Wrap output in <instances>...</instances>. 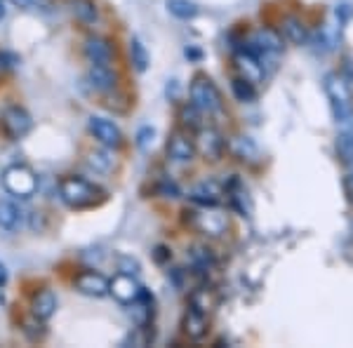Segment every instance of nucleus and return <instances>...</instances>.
<instances>
[{"label":"nucleus","instance_id":"nucleus-1","mask_svg":"<svg viewBox=\"0 0 353 348\" xmlns=\"http://www.w3.org/2000/svg\"><path fill=\"white\" fill-rule=\"evenodd\" d=\"M323 88H325L330 111H332V118H334V123H337V127L341 130V132H353V90H351V83L346 81L341 73H327L325 81H323Z\"/></svg>","mask_w":353,"mask_h":348},{"label":"nucleus","instance_id":"nucleus-2","mask_svg":"<svg viewBox=\"0 0 353 348\" xmlns=\"http://www.w3.org/2000/svg\"><path fill=\"white\" fill-rule=\"evenodd\" d=\"M59 198L64 201L66 207H71V209H88L104 201L106 193H104V188L83 179V176L68 174L59 179Z\"/></svg>","mask_w":353,"mask_h":348},{"label":"nucleus","instance_id":"nucleus-3","mask_svg":"<svg viewBox=\"0 0 353 348\" xmlns=\"http://www.w3.org/2000/svg\"><path fill=\"white\" fill-rule=\"evenodd\" d=\"M3 186L14 198H31L38 191V176L26 165H10L3 172Z\"/></svg>","mask_w":353,"mask_h":348},{"label":"nucleus","instance_id":"nucleus-4","mask_svg":"<svg viewBox=\"0 0 353 348\" xmlns=\"http://www.w3.org/2000/svg\"><path fill=\"white\" fill-rule=\"evenodd\" d=\"M189 96H191V104L196 108H201L203 113H217L221 111V106H224L219 88L210 81L208 76L193 78L189 85Z\"/></svg>","mask_w":353,"mask_h":348},{"label":"nucleus","instance_id":"nucleus-5","mask_svg":"<svg viewBox=\"0 0 353 348\" xmlns=\"http://www.w3.org/2000/svg\"><path fill=\"white\" fill-rule=\"evenodd\" d=\"M0 125H3V132L10 139H24V136L33 130V118L24 106L19 104H10L5 106L3 116H0Z\"/></svg>","mask_w":353,"mask_h":348},{"label":"nucleus","instance_id":"nucleus-6","mask_svg":"<svg viewBox=\"0 0 353 348\" xmlns=\"http://www.w3.org/2000/svg\"><path fill=\"white\" fill-rule=\"evenodd\" d=\"M233 64H236L241 78H245L248 83H252V85L264 83V78H266L264 61H261L259 57L252 52V50L243 48L241 52H236V57H233Z\"/></svg>","mask_w":353,"mask_h":348},{"label":"nucleus","instance_id":"nucleus-7","mask_svg":"<svg viewBox=\"0 0 353 348\" xmlns=\"http://www.w3.org/2000/svg\"><path fill=\"white\" fill-rule=\"evenodd\" d=\"M88 130L90 134L99 141L101 146L106 148H118L123 144V132L116 123L109 121V118H101V116H92L88 121Z\"/></svg>","mask_w":353,"mask_h":348},{"label":"nucleus","instance_id":"nucleus-8","mask_svg":"<svg viewBox=\"0 0 353 348\" xmlns=\"http://www.w3.org/2000/svg\"><path fill=\"white\" fill-rule=\"evenodd\" d=\"M248 50H252L261 61L266 57H278L283 52V36L278 31H273V28H259L252 36V41H250Z\"/></svg>","mask_w":353,"mask_h":348},{"label":"nucleus","instance_id":"nucleus-9","mask_svg":"<svg viewBox=\"0 0 353 348\" xmlns=\"http://www.w3.org/2000/svg\"><path fill=\"white\" fill-rule=\"evenodd\" d=\"M141 285L137 283V276L132 273H118L113 280H109V294H113V299L118 304L130 306L132 301H137V296L141 294Z\"/></svg>","mask_w":353,"mask_h":348},{"label":"nucleus","instance_id":"nucleus-10","mask_svg":"<svg viewBox=\"0 0 353 348\" xmlns=\"http://www.w3.org/2000/svg\"><path fill=\"white\" fill-rule=\"evenodd\" d=\"M193 219H191V226L196 228L198 233L203 236H210V238H221L229 228V221H226L224 214L219 212H212V209L205 207V212H191Z\"/></svg>","mask_w":353,"mask_h":348},{"label":"nucleus","instance_id":"nucleus-11","mask_svg":"<svg viewBox=\"0 0 353 348\" xmlns=\"http://www.w3.org/2000/svg\"><path fill=\"white\" fill-rule=\"evenodd\" d=\"M196 141L191 139L186 132H181V130H176V132L170 134L168 139V158L172 163H179V165H186L191 163L193 158H196Z\"/></svg>","mask_w":353,"mask_h":348},{"label":"nucleus","instance_id":"nucleus-12","mask_svg":"<svg viewBox=\"0 0 353 348\" xmlns=\"http://www.w3.org/2000/svg\"><path fill=\"white\" fill-rule=\"evenodd\" d=\"M226 148V141L214 127H201L196 139V151L201 153L205 161H219Z\"/></svg>","mask_w":353,"mask_h":348},{"label":"nucleus","instance_id":"nucleus-13","mask_svg":"<svg viewBox=\"0 0 353 348\" xmlns=\"http://www.w3.org/2000/svg\"><path fill=\"white\" fill-rule=\"evenodd\" d=\"M73 287L85 296L99 299V296L109 294V278H104L97 271H81L76 278H73Z\"/></svg>","mask_w":353,"mask_h":348},{"label":"nucleus","instance_id":"nucleus-14","mask_svg":"<svg viewBox=\"0 0 353 348\" xmlns=\"http://www.w3.org/2000/svg\"><path fill=\"white\" fill-rule=\"evenodd\" d=\"M85 57H88L90 64H111L116 59V48L109 38H101V36H92L85 41L83 48Z\"/></svg>","mask_w":353,"mask_h":348},{"label":"nucleus","instance_id":"nucleus-15","mask_svg":"<svg viewBox=\"0 0 353 348\" xmlns=\"http://www.w3.org/2000/svg\"><path fill=\"white\" fill-rule=\"evenodd\" d=\"M88 83L97 92H113L118 85V73L109 64H92L88 68Z\"/></svg>","mask_w":353,"mask_h":348},{"label":"nucleus","instance_id":"nucleus-16","mask_svg":"<svg viewBox=\"0 0 353 348\" xmlns=\"http://www.w3.org/2000/svg\"><path fill=\"white\" fill-rule=\"evenodd\" d=\"M281 36L285 38L288 43H292V45H306L311 41V33H309V28H306L304 21L299 19V17H283V21H281Z\"/></svg>","mask_w":353,"mask_h":348},{"label":"nucleus","instance_id":"nucleus-17","mask_svg":"<svg viewBox=\"0 0 353 348\" xmlns=\"http://www.w3.org/2000/svg\"><path fill=\"white\" fill-rule=\"evenodd\" d=\"M31 313L38 318V320H50V318L57 313V294L52 289H38L31 299Z\"/></svg>","mask_w":353,"mask_h":348},{"label":"nucleus","instance_id":"nucleus-18","mask_svg":"<svg viewBox=\"0 0 353 348\" xmlns=\"http://www.w3.org/2000/svg\"><path fill=\"white\" fill-rule=\"evenodd\" d=\"M181 327H184V334L189 336V339H203V336L208 334V316L191 306L189 311H186Z\"/></svg>","mask_w":353,"mask_h":348},{"label":"nucleus","instance_id":"nucleus-19","mask_svg":"<svg viewBox=\"0 0 353 348\" xmlns=\"http://www.w3.org/2000/svg\"><path fill=\"white\" fill-rule=\"evenodd\" d=\"M191 201H196L203 207H214L221 201V188L214 181H203L191 191Z\"/></svg>","mask_w":353,"mask_h":348},{"label":"nucleus","instance_id":"nucleus-20","mask_svg":"<svg viewBox=\"0 0 353 348\" xmlns=\"http://www.w3.org/2000/svg\"><path fill=\"white\" fill-rule=\"evenodd\" d=\"M226 196H229V203L233 209H238L243 216L250 214V205H248V191H245V186L241 184V179L238 176H233V179L226 184Z\"/></svg>","mask_w":353,"mask_h":348},{"label":"nucleus","instance_id":"nucleus-21","mask_svg":"<svg viewBox=\"0 0 353 348\" xmlns=\"http://www.w3.org/2000/svg\"><path fill=\"white\" fill-rule=\"evenodd\" d=\"M21 212L12 201H0V233H12L19 226Z\"/></svg>","mask_w":353,"mask_h":348},{"label":"nucleus","instance_id":"nucleus-22","mask_svg":"<svg viewBox=\"0 0 353 348\" xmlns=\"http://www.w3.org/2000/svg\"><path fill=\"white\" fill-rule=\"evenodd\" d=\"M68 8H71V14L83 24H94L97 17H99L94 0H68Z\"/></svg>","mask_w":353,"mask_h":348},{"label":"nucleus","instance_id":"nucleus-23","mask_svg":"<svg viewBox=\"0 0 353 348\" xmlns=\"http://www.w3.org/2000/svg\"><path fill=\"white\" fill-rule=\"evenodd\" d=\"M165 8H168L170 14L176 17V19H181V21L196 19L198 12H201L193 0H165Z\"/></svg>","mask_w":353,"mask_h":348},{"label":"nucleus","instance_id":"nucleus-24","mask_svg":"<svg viewBox=\"0 0 353 348\" xmlns=\"http://www.w3.org/2000/svg\"><path fill=\"white\" fill-rule=\"evenodd\" d=\"M231 92L238 101H241V104H252V101L257 99V90H254V85L248 83L241 76L231 81Z\"/></svg>","mask_w":353,"mask_h":348},{"label":"nucleus","instance_id":"nucleus-25","mask_svg":"<svg viewBox=\"0 0 353 348\" xmlns=\"http://www.w3.org/2000/svg\"><path fill=\"white\" fill-rule=\"evenodd\" d=\"M130 59H132V66L137 73H144L146 68H149V52H146L144 43L139 41V38H132L130 41Z\"/></svg>","mask_w":353,"mask_h":348},{"label":"nucleus","instance_id":"nucleus-26","mask_svg":"<svg viewBox=\"0 0 353 348\" xmlns=\"http://www.w3.org/2000/svg\"><path fill=\"white\" fill-rule=\"evenodd\" d=\"M231 151L236 153L241 161H254L257 158V146L250 136H233L231 139Z\"/></svg>","mask_w":353,"mask_h":348},{"label":"nucleus","instance_id":"nucleus-27","mask_svg":"<svg viewBox=\"0 0 353 348\" xmlns=\"http://www.w3.org/2000/svg\"><path fill=\"white\" fill-rule=\"evenodd\" d=\"M88 165L94 170V172H111L113 167V158L109 153V148H97V151L88 153Z\"/></svg>","mask_w":353,"mask_h":348},{"label":"nucleus","instance_id":"nucleus-28","mask_svg":"<svg viewBox=\"0 0 353 348\" xmlns=\"http://www.w3.org/2000/svg\"><path fill=\"white\" fill-rule=\"evenodd\" d=\"M201 118H203V111L201 108H196L189 101V104H184L179 108V121L184 127H189V130H201L203 125H201Z\"/></svg>","mask_w":353,"mask_h":348},{"label":"nucleus","instance_id":"nucleus-29","mask_svg":"<svg viewBox=\"0 0 353 348\" xmlns=\"http://www.w3.org/2000/svg\"><path fill=\"white\" fill-rule=\"evenodd\" d=\"M337 156L344 165H353V132H341L337 134Z\"/></svg>","mask_w":353,"mask_h":348},{"label":"nucleus","instance_id":"nucleus-30","mask_svg":"<svg viewBox=\"0 0 353 348\" xmlns=\"http://www.w3.org/2000/svg\"><path fill=\"white\" fill-rule=\"evenodd\" d=\"M316 41L323 45V50H325V52H330V50H334V48H337V43H339V28L337 26H323L321 31H318Z\"/></svg>","mask_w":353,"mask_h":348},{"label":"nucleus","instance_id":"nucleus-31","mask_svg":"<svg viewBox=\"0 0 353 348\" xmlns=\"http://www.w3.org/2000/svg\"><path fill=\"white\" fill-rule=\"evenodd\" d=\"M19 66V57L8 50H0V78H5L8 73H12Z\"/></svg>","mask_w":353,"mask_h":348},{"label":"nucleus","instance_id":"nucleus-32","mask_svg":"<svg viewBox=\"0 0 353 348\" xmlns=\"http://www.w3.org/2000/svg\"><path fill=\"white\" fill-rule=\"evenodd\" d=\"M153 136H156V130L149 127V125H146V127H141L139 132H137V146H139L141 151H146V148L153 144Z\"/></svg>","mask_w":353,"mask_h":348},{"label":"nucleus","instance_id":"nucleus-33","mask_svg":"<svg viewBox=\"0 0 353 348\" xmlns=\"http://www.w3.org/2000/svg\"><path fill=\"white\" fill-rule=\"evenodd\" d=\"M118 271L137 276V273H139V261L132 259V256H121V259H118Z\"/></svg>","mask_w":353,"mask_h":348},{"label":"nucleus","instance_id":"nucleus-34","mask_svg":"<svg viewBox=\"0 0 353 348\" xmlns=\"http://www.w3.org/2000/svg\"><path fill=\"white\" fill-rule=\"evenodd\" d=\"M341 186H344L346 201H349V205H353V172H349L344 179H341Z\"/></svg>","mask_w":353,"mask_h":348},{"label":"nucleus","instance_id":"nucleus-35","mask_svg":"<svg viewBox=\"0 0 353 348\" xmlns=\"http://www.w3.org/2000/svg\"><path fill=\"white\" fill-rule=\"evenodd\" d=\"M158 191H161L165 198H179V188H176L172 181H170V184L165 181V184H161V188H158Z\"/></svg>","mask_w":353,"mask_h":348},{"label":"nucleus","instance_id":"nucleus-36","mask_svg":"<svg viewBox=\"0 0 353 348\" xmlns=\"http://www.w3.org/2000/svg\"><path fill=\"white\" fill-rule=\"evenodd\" d=\"M165 259H170V252H168V247H163L161 245V247H156V261L158 264H163Z\"/></svg>","mask_w":353,"mask_h":348},{"label":"nucleus","instance_id":"nucleus-37","mask_svg":"<svg viewBox=\"0 0 353 348\" xmlns=\"http://www.w3.org/2000/svg\"><path fill=\"white\" fill-rule=\"evenodd\" d=\"M5 283H8V266L0 261V287H5Z\"/></svg>","mask_w":353,"mask_h":348},{"label":"nucleus","instance_id":"nucleus-38","mask_svg":"<svg viewBox=\"0 0 353 348\" xmlns=\"http://www.w3.org/2000/svg\"><path fill=\"white\" fill-rule=\"evenodd\" d=\"M10 3H12L14 8H21V10H26V8H31V3H33V0H10Z\"/></svg>","mask_w":353,"mask_h":348},{"label":"nucleus","instance_id":"nucleus-39","mask_svg":"<svg viewBox=\"0 0 353 348\" xmlns=\"http://www.w3.org/2000/svg\"><path fill=\"white\" fill-rule=\"evenodd\" d=\"M3 17H5V3L0 0V19H3Z\"/></svg>","mask_w":353,"mask_h":348}]
</instances>
